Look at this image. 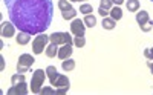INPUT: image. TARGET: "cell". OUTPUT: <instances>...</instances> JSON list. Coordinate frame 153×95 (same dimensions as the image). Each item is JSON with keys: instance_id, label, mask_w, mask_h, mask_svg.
<instances>
[{"instance_id": "cell-22", "label": "cell", "mask_w": 153, "mask_h": 95, "mask_svg": "<svg viewBox=\"0 0 153 95\" xmlns=\"http://www.w3.org/2000/svg\"><path fill=\"white\" fill-rule=\"evenodd\" d=\"M76 16V11L72 8V9H69V11H65V12H61V17L65 19V20H71V19H74Z\"/></svg>"}, {"instance_id": "cell-31", "label": "cell", "mask_w": 153, "mask_h": 95, "mask_svg": "<svg viewBox=\"0 0 153 95\" xmlns=\"http://www.w3.org/2000/svg\"><path fill=\"white\" fill-rule=\"evenodd\" d=\"M112 2H113V3H117V5L120 6V5H123V3H124V0H112Z\"/></svg>"}, {"instance_id": "cell-35", "label": "cell", "mask_w": 153, "mask_h": 95, "mask_svg": "<svg viewBox=\"0 0 153 95\" xmlns=\"http://www.w3.org/2000/svg\"><path fill=\"white\" fill-rule=\"evenodd\" d=\"M150 2H153V0H150Z\"/></svg>"}, {"instance_id": "cell-29", "label": "cell", "mask_w": 153, "mask_h": 95, "mask_svg": "<svg viewBox=\"0 0 153 95\" xmlns=\"http://www.w3.org/2000/svg\"><path fill=\"white\" fill-rule=\"evenodd\" d=\"M68 91H69V88H57L55 89V94L57 95H63V94H66Z\"/></svg>"}, {"instance_id": "cell-8", "label": "cell", "mask_w": 153, "mask_h": 95, "mask_svg": "<svg viewBox=\"0 0 153 95\" xmlns=\"http://www.w3.org/2000/svg\"><path fill=\"white\" fill-rule=\"evenodd\" d=\"M16 34V25L12 22H3L2 23V37L9 38V37H14Z\"/></svg>"}, {"instance_id": "cell-16", "label": "cell", "mask_w": 153, "mask_h": 95, "mask_svg": "<svg viewBox=\"0 0 153 95\" xmlns=\"http://www.w3.org/2000/svg\"><path fill=\"white\" fill-rule=\"evenodd\" d=\"M110 17L117 22V20H121V17H123V11H121V8L117 5V6H113L112 9H110Z\"/></svg>"}, {"instance_id": "cell-7", "label": "cell", "mask_w": 153, "mask_h": 95, "mask_svg": "<svg viewBox=\"0 0 153 95\" xmlns=\"http://www.w3.org/2000/svg\"><path fill=\"white\" fill-rule=\"evenodd\" d=\"M28 92L29 91H28V86H26V81H22V83H19V85H12L6 91L8 95H26Z\"/></svg>"}, {"instance_id": "cell-34", "label": "cell", "mask_w": 153, "mask_h": 95, "mask_svg": "<svg viewBox=\"0 0 153 95\" xmlns=\"http://www.w3.org/2000/svg\"><path fill=\"white\" fill-rule=\"evenodd\" d=\"M69 2H80V0H69Z\"/></svg>"}, {"instance_id": "cell-19", "label": "cell", "mask_w": 153, "mask_h": 95, "mask_svg": "<svg viewBox=\"0 0 153 95\" xmlns=\"http://www.w3.org/2000/svg\"><path fill=\"white\" fill-rule=\"evenodd\" d=\"M83 22H84L86 26H89V28H94V26L97 25V19H95V16H92V14H87Z\"/></svg>"}, {"instance_id": "cell-17", "label": "cell", "mask_w": 153, "mask_h": 95, "mask_svg": "<svg viewBox=\"0 0 153 95\" xmlns=\"http://www.w3.org/2000/svg\"><path fill=\"white\" fill-rule=\"evenodd\" d=\"M126 8L129 9V12H136L139 9V0H127Z\"/></svg>"}, {"instance_id": "cell-5", "label": "cell", "mask_w": 153, "mask_h": 95, "mask_svg": "<svg viewBox=\"0 0 153 95\" xmlns=\"http://www.w3.org/2000/svg\"><path fill=\"white\" fill-rule=\"evenodd\" d=\"M49 40H51V43H55V45H72L74 43V38L68 32H52L49 35Z\"/></svg>"}, {"instance_id": "cell-23", "label": "cell", "mask_w": 153, "mask_h": 95, "mask_svg": "<svg viewBox=\"0 0 153 95\" xmlns=\"http://www.w3.org/2000/svg\"><path fill=\"white\" fill-rule=\"evenodd\" d=\"M80 12H81V14H84V16H87V14H91V12H94V8H92V5L84 3V5L80 6Z\"/></svg>"}, {"instance_id": "cell-10", "label": "cell", "mask_w": 153, "mask_h": 95, "mask_svg": "<svg viewBox=\"0 0 153 95\" xmlns=\"http://www.w3.org/2000/svg\"><path fill=\"white\" fill-rule=\"evenodd\" d=\"M52 86L57 89V88H71V81H69V78L66 77V75H63V74H60L58 77H57V80L52 83Z\"/></svg>"}, {"instance_id": "cell-24", "label": "cell", "mask_w": 153, "mask_h": 95, "mask_svg": "<svg viewBox=\"0 0 153 95\" xmlns=\"http://www.w3.org/2000/svg\"><path fill=\"white\" fill-rule=\"evenodd\" d=\"M100 8L110 11L113 8V2H112V0H100Z\"/></svg>"}, {"instance_id": "cell-20", "label": "cell", "mask_w": 153, "mask_h": 95, "mask_svg": "<svg viewBox=\"0 0 153 95\" xmlns=\"http://www.w3.org/2000/svg\"><path fill=\"white\" fill-rule=\"evenodd\" d=\"M58 8H60L61 12H65V11L72 9V5H71V2H68V0H58Z\"/></svg>"}, {"instance_id": "cell-11", "label": "cell", "mask_w": 153, "mask_h": 95, "mask_svg": "<svg viewBox=\"0 0 153 95\" xmlns=\"http://www.w3.org/2000/svg\"><path fill=\"white\" fill-rule=\"evenodd\" d=\"M16 42L19 45H28L31 42V34L29 32H25V31H19V35L16 37Z\"/></svg>"}, {"instance_id": "cell-32", "label": "cell", "mask_w": 153, "mask_h": 95, "mask_svg": "<svg viewBox=\"0 0 153 95\" xmlns=\"http://www.w3.org/2000/svg\"><path fill=\"white\" fill-rule=\"evenodd\" d=\"M0 61H2V63H0V66H2V69H5V60H3V57H0Z\"/></svg>"}, {"instance_id": "cell-2", "label": "cell", "mask_w": 153, "mask_h": 95, "mask_svg": "<svg viewBox=\"0 0 153 95\" xmlns=\"http://www.w3.org/2000/svg\"><path fill=\"white\" fill-rule=\"evenodd\" d=\"M46 77H48V75H46V69H45V71H43V69L34 71L32 78H31V92H32V94H40Z\"/></svg>"}, {"instance_id": "cell-13", "label": "cell", "mask_w": 153, "mask_h": 95, "mask_svg": "<svg viewBox=\"0 0 153 95\" xmlns=\"http://www.w3.org/2000/svg\"><path fill=\"white\" fill-rule=\"evenodd\" d=\"M136 22L138 25L141 26V25H146L150 22V17H149V12L147 11H141V12H136Z\"/></svg>"}, {"instance_id": "cell-3", "label": "cell", "mask_w": 153, "mask_h": 95, "mask_svg": "<svg viewBox=\"0 0 153 95\" xmlns=\"http://www.w3.org/2000/svg\"><path fill=\"white\" fill-rule=\"evenodd\" d=\"M35 58L31 55V54H22V55L19 57V63H17V72L20 74H26L28 69L34 64Z\"/></svg>"}, {"instance_id": "cell-15", "label": "cell", "mask_w": 153, "mask_h": 95, "mask_svg": "<svg viewBox=\"0 0 153 95\" xmlns=\"http://www.w3.org/2000/svg\"><path fill=\"white\" fill-rule=\"evenodd\" d=\"M61 67H63V71H66V72H69V71L75 69V60H72V58H66V60H63Z\"/></svg>"}, {"instance_id": "cell-12", "label": "cell", "mask_w": 153, "mask_h": 95, "mask_svg": "<svg viewBox=\"0 0 153 95\" xmlns=\"http://www.w3.org/2000/svg\"><path fill=\"white\" fill-rule=\"evenodd\" d=\"M46 75H48V78H49V81H51V85H52L60 74H58V71H57L55 66H48V67H46Z\"/></svg>"}, {"instance_id": "cell-26", "label": "cell", "mask_w": 153, "mask_h": 95, "mask_svg": "<svg viewBox=\"0 0 153 95\" xmlns=\"http://www.w3.org/2000/svg\"><path fill=\"white\" fill-rule=\"evenodd\" d=\"M40 94L42 95H54L55 94V89L54 88H42Z\"/></svg>"}, {"instance_id": "cell-28", "label": "cell", "mask_w": 153, "mask_h": 95, "mask_svg": "<svg viewBox=\"0 0 153 95\" xmlns=\"http://www.w3.org/2000/svg\"><path fill=\"white\" fill-rule=\"evenodd\" d=\"M139 28H141V31H144V32H149L152 28H153V22L150 20L149 23H146V25H141V26H139Z\"/></svg>"}, {"instance_id": "cell-21", "label": "cell", "mask_w": 153, "mask_h": 95, "mask_svg": "<svg viewBox=\"0 0 153 95\" xmlns=\"http://www.w3.org/2000/svg\"><path fill=\"white\" fill-rule=\"evenodd\" d=\"M22 81H25V75L20 74V72H17V74H14L11 77V83L12 85H19V83H22Z\"/></svg>"}, {"instance_id": "cell-4", "label": "cell", "mask_w": 153, "mask_h": 95, "mask_svg": "<svg viewBox=\"0 0 153 95\" xmlns=\"http://www.w3.org/2000/svg\"><path fill=\"white\" fill-rule=\"evenodd\" d=\"M49 42V35H46L45 32L42 34H37V37L34 38V42H32V52L34 54H42L43 49H46V45Z\"/></svg>"}, {"instance_id": "cell-27", "label": "cell", "mask_w": 153, "mask_h": 95, "mask_svg": "<svg viewBox=\"0 0 153 95\" xmlns=\"http://www.w3.org/2000/svg\"><path fill=\"white\" fill-rule=\"evenodd\" d=\"M144 57H146L147 60H153V48L144 49Z\"/></svg>"}, {"instance_id": "cell-9", "label": "cell", "mask_w": 153, "mask_h": 95, "mask_svg": "<svg viewBox=\"0 0 153 95\" xmlns=\"http://www.w3.org/2000/svg\"><path fill=\"white\" fill-rule=\"evenodd\" d=\"M72 55V45H63L60 49H58V58L60 60H66V58H71Z\"/></svg>"}, {"instance_id": "cell-14", "label": "cell", "mask_w": 153, "mask_h": 95, "mask_svg": "<svg viewBox=\"0 0 153 95\" xmlns=\"http://www.w3.org/2000/svg\"><path fill=\"white\" fill-rule=\"evenodd\" d=\"M45 52H46V57H49V58H54L55 55H58V45H55V43H51L46 49H45Z\"/></svg>"}, {"instance_id": "cell-33", "label": "cell", "mask_w": 153, "mask_h": 95, "mask_svg": "<svg viewBox=\"0 0 153 95\" xmlns=\"http://www.w3.org/2000/svg\"><path fill=\"white\" fill-rule=\"evenodd\" d=\"M149 67H150V71H152V74H153V63H152V61H149Z\"/></svg>"}, {"instance_id": "cell-18", "label": "cell", "mask_w": 153, "mask_h": 95, "mask_svg": "<svg viewBox=\"0 0 153 95\" xmlns=\"http://www.w3.org/2000/svg\"><path fill=\"white\" fill-rule=\"evenodd\" d=\"M103 29H107V31H112L113 28H115V20L112 19V17H104L103 19Z\"/></svg>"}, {"instance_id": "cell-1", "label": "cell", "mask_w": 153, "mask_h": 95, "mask_svg": "<svg viewBox=\"0 0 153 95\" xmlns=\"http://www.w3.org/2000/svg\"><path fill=\"white\" fill-rule=\"evenodd\" d=\"M9 20L19 31L37 35L45 32L54 17L52 0H3Z\"/></svg>"}, {"instance_id": "cell-25", "label": "cell", "mask_w": 153, "mask_h": 95, "mask_svg": "<svg viewBox=\"0 0 153 95\" xmlns=\"http://www.w3.org/2000/svg\"><path fill=\"white\" fill-rule=\"evenodd\" d=\"M74 45H75L76 48H83V46L86 45V38H84V35H83V37H74Z\"/></svg>"}, {"instance_id": "cell-6", "label": "cell", "mask_w": 153, "mask_h": 95, "mask_svg": "<svg viewBox=\"0 0 153 95\" xmlns=\"http://www.w3.org/2000/svg\"><path fill=\"white\" fill-rule=\"evenodd\" d=\"M84 31H86L84 22L80 20V19H74L72 23H71V32H72L75 37H83V35H84Z\"/></svg>"}, {"instance_id": "cell-30", "label": "cell", "mask_w": 153, "mask_h": 95, "mask_svg": "<svg viewBox=\"0 0 153 95\" xmlns=\"http://www.w3.org/2000/svg\"><path fill=\"white\" fill-rule=\"evenodd\" d=\"M98 14H100V16H103V17H107V14H110V12H109L107 9H103V8H100V9H98Z\"/></svg>"}]
</instances>
